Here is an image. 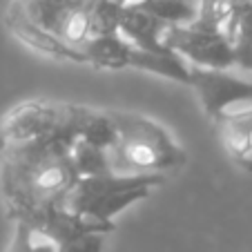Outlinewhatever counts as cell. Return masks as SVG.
Listing matches in <instances>:
<instances>
[{
  "label": "cell",
  "mask_w": 252,
  "mask_h": 252,
  "mask_svg": "<svg viewBox=\"0 0 252 252\" xmlns=\"http://www.w3.org/2000/svg\"><path fill=\"white\" fill-rule=\"evenodd\" d=\"M71 145L67 138H36L0 152V196L14 221L65 203L81 179Z\"/></svg>",
  "instance_id": "obj_1"
},
{
  "label": "cell",
  "mask_w": 252,
  "mask_h": 252,
  "mask_svg": "<svg viewBox=\"0 0 252 252\" xmlns=\"http://www.w3.org/2000/svg\"><path fill=\"white\" fill-rule=\"evenodd\" d=\"M119 129L110 150L112 167L123 174H165L186 165V150L167 134L163 125L134 112L110 110Z\"/></svg>",
  "instance_id": "obj_2"
},
{
  "label": "cell",
  "mask_w": 252,
  "mask_h": 252,
  "mask_svg": "<svg viewBox=\"0 0 252 252\" xmlns=\"http://www.w3.org/2000/svg\"><path fill=\"white\" fill-rule=\"evenodd\" d=\"M165 181V174H123L107 172L98 176H81L67 194L65 205L85 219L114 223V217L129 205L148 199L154 188Z\"/></svg>",
  "instance_id": "obj_3"
},
{
  "label": "cell",
  "mask_w": 252,
  "mask_h": 252,
  "mask_svg": "<svg viewBox=\"0 0 252 252\" xmlns=\"http://www.w3.org/2000/svg\"><path fill=\"white\" fill-rule=\"evenodd\" d=\"M90 107L63 100H25L0 119V152L36 138H81Z\"/></svg>",
  "instance_id": "obj_4"
},
{
  "label": "cell",
  "mask_w": 252,
  "mask_h": 252,
  "mask_svg": "<svg viewBox=\"0 0 252 252\" xmlns=\"http://www.w3.org/2000/svg\"><path fill=\"white\" fill-rule=\"evenodd\" d=\"M163 43L176 54H181L190 65L212 67V69H232L234 49L230 36L221 27L199 23L170 25L163 33Z\"/></svg>",
  "instance_id": "obj_5"
},
{
  "label": "cell",
  "mask_w": 252,
  "mask_h": 252,
  "mask_svg": "<svg viewBox=\"0 0 252 252\" xmlns=\"http://www.w3.org/2000/svg\"><path fill=\"white\" fill-rule=\"evenodd\" d=\"M190 85L196 90L203 112L214 123L230 112L252 105V81L234 76L230 69L190 65Z\"/></svg>",
  "instance_id": "obj_6"
},
{
  "label": "cell",
  "mask_w": 252,
  "mask_h": 252,
  "mask_svg": "<svg viewBox=\"0 0 252 252\" xmlns=\"http://www.w3.org/2000/svg\"><path fill=\"white\" fill-rule=\"evenodd\" d=\"M27 18L36 25L54 32L71 47H81L92 36L90 16L85 7L74 5L71 0H11Z\"/></svg>",
  "instance_id": "obj_7"
},
{
  "label": "cell",
  "mask_w": 252,
  "mask_h": 252,
  "mask_svg": "<svg viewBox=\"0 0 252 252\" xmlns=\"http://www.w3.org/2000/svg\"><path fill=\"white\" fill-rule=\"evenodd\" d=\"M5 25L20 43L27 45V47L33 49V52L45 54V56L56 58V61L83 63V56L76 47H71V45H67L65 40H61L54 32L36 25L32 18H27L14 2H11L5 11Z\"/></svg>",
  "instance_id": "obj_8"
},
{
  "label": "cell",
  "mask_w": 252,
  "mask_h": 252,
  "mask_svg": "<svg viewBox=\"0 0 252 252\" xmlns=\"http://www.w3.org/2000/svg\"><path fill=\"white\" fill-rule=\"evenodd\" d=\"M167 25L163 20L154 18L152 14L143 11L141 7L123 5L121 11V23H119V33L125 40L134 45L138 49H150V52H161L167 49V45L163 43V33H165Z\"/></svg>",
  "instance_id": "obj_9"
},
{
  "label": "cell",
  "mask_w": 252,
  "mask_h": 252,
  "mask_svg": "<svg viewBox=\"0 0 252 252\" xmlns=\"http://www.w3.org/2000/svg\"><path fill=\"white\" fill-rule=\"evenodd\" d=\"M85 65H92L96 69H129V54L132 43L125 40L121 33H105V36H90L78 47Z\"/></svg>",
  "instance_id": "obj_10"
},
{
  "label": "cell",
  "mask_w": 252,
  "mask_h": 252,
  "mask_svg": "<svg viewBox=\"0 0 252 252\" xmlns=\"http://www.w3.org/2000/svg\"><path fill=\"white\" fill-rule=\"evenodd\" d=\"M129 69L148 71V74L167 78V81L190 85V63L170 47L161 52H150V49H138L132 45Z\"/></svg>",
  "instance_id": "obj_11"
},
{
  "label": "cell",
  "mask_w": 252,
  "mask_h": 252,
  "mask_svg": "<svg viewBox=\"0 0 252 252\" xmlns=\"http://www.w3.org/2000/svg\"><path fill=\"white\" fill-rule=\"evenodd\" d=\"M217 125L225 150L237 161V165L252 157V105L225 114L221 121H217Z\"/></svg>",
  "instance_id": "obj_12"
},
{
  "label": "cell",
  "mask_w": 252,
  "mask_h": 252,
  "mask_svg": "<svg viewBox=\"0 0 252 252\" xmlns=\"http://www.w3.org/2000/svg\"><path fill=\"white\" fill-rule=\"evenodd\" d=\"M132 5L152 14L154 18L170 25L192 23L199 16V7L192 0H132Z\"/></svg>",
  "instance_id": "obj_13"
},
{
  "label": "cell",
  "mask_w": 252,
  "mask_h": 252,
  "mask_svg": "<svg viewBox=\"0 0 252 252\" xmlns=\"http://www.w3.org/2000/svg\"><path fill=\"white\" fill-rule=\"evenodd\" d=\"M71 157H74V165L81 176H98L114 172L110 150L98 148L85 138H76V143L71 145Z\"/></svg>",
  "instance_id": "obj_14"
},
{
  "label": "cell",
  "mask_w": 252,
  "mask_h": 252,
  "mask_svg": "<svg viewBox=\"0 0 252 252\" xmlns=\"http://www.w3.org/2000/svg\"><path fill=\"white\" fill-rule=\"evenodd\" d=\"M83 7L90 16L92 36L119 33L121 11H123V5L119 0H87Z\"/></svg>",
  "instance_id": "obj_15"
},
{
  "label": "cell",
  "mask_w": 252,
  "mask_h": 252,
  "mask_svg": "<svg viewBox=\"0 0 252 252\" xmlns=\"http://www.w3.org/2000/svg\"><path fill=\"white\" fill-rule=\"evenodd\" d=\"M234 49V67L243 71H252V7L243 11L237 20L234 29L230 32Z\"/></svg>",
  "instance_id": "obj_16"
},
{
  "label": "cell",
  "mask_w": 252,
  "mask_h": 252,
  "mask_svg": "<svg viewBox=\"0 0 252 252\" xmlns=\"http://www.w3.org/2000/svg\"><path fill=\"white\" fill-rule=\"evenodd\" d=\"M7 252H58V246L45 234L36 232L32 225L16 221L14 237H11Z\"/></svg>",
  "instance_id": "obj_17"
},
{
  "label": "cell",
  "mask_w": 252,
  "mask_h": 252,
  "mask_svg": "<svg viewBox=\"0 0 252 252\" xmlns=\"http://www.w3.org/2000/svg\"><path fill=\"white\" fill-rule=\"evenodd\" d=\"M105 239H107L105 232H85L65 239V241L56 243V246L58 252H103Z\"/></svg>",
  "instance_id": "obj_18"
},
{
  "label": "cell",
  "mask_w": 252,
  "mask_h": 252,
  "mask_svg": "<svg viewBox=\"0 0 252 252\" xmlns=\"http://www.w3.org/2000/svg\"><path fill=\"white\" fill-rule=\"evenodd\" d=\"M221 2H223V0H199V16H196V20H199V23H205V25H212V27L223 29L221 14H219Z\"/></svg>",
  "instance_id": "obj_19"
},
{
  "label": "cell",
  "mask_w": 252,
  "mask_h": 252,
  "mask_svg": "<svg viewBox=\"0 0 252 252\" xmlns=\"http://www.w3.org/2000/svg\"><path fill=\"white\" fill-rule=\"evenodd\" d=\"M121 5H127V2H132V0H119Z\"/></svg>",
  "instance_id": "obj_20"
}]
</instances>
